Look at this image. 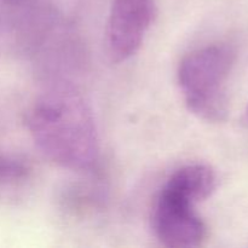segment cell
I'll list each match as a JSON object with an SVG mask.
<instances>
[{
	"label": "cell",
	"instance_id": "cell-1",
	"mask_svg": "<svg viewBox=\"0 0 248 248\" xmlns=\"http://www.w3.org/2000/svg\"><path fill=\"white\" fill-rule=\"evenodd\" d=\"M27 126L41 153L61 166L85 171L98 161L92 110L74 90L56 89L39 97L27 113Z\"/></svg>",
	"mask_w": 248,
	"mask_h": 248
},
{
	"label": "cell",
	"instance_id": "cell-2",
	"mask_svg": "<svg viewBox=\"0 0 248 248\" xmlns=\"http://www.w3.org/2000/svg\"><path fill=\"white\" fill-rule=\"evenodd\" d=\"M235 52L225 44L206 46L186 55L178 68V84L189 110L208 123L228 115L227 82Z\"/></svg>",
	"mask_w": 248,
	"mask_h": 248
},
{
	"label": "cell",
	"instance_id": "cell-3",
	"mask_svg": "<svg viewBox=\"0 0 248 248\" xmlns=\"http://www.w3.org/2000/svg\"><path fill=\"white\" fill-rule=\"evenodd\" d=\"M190 199L162 186L153 207L152 225L164 246L191 248L202 245L207 228Z\"/></svg>",
	"mask_w": 248,
	"mask_h": 248
},
{
	"label": "cell",
	"instance_id": "cell-4",
	"mask_svg": "<svg viewBox=\"0 0 248 248\" xmlns=\"http://www.w3.org/2000/svg\"><path fill=\"white\" fill-rule=\"evenodd\" d=\"M154 10V0H113L106 31L107 52L113 62H124L140 50Z\"/></svg>",
	"mask_w": 248,
	"mask_h": 248
},
{
	"label": "cell",
	"instance_id": "cell-5",
	"mask_svg": "<svg viewBox=\"0 0 248 248\" xmlns=\"http://www.w3.org/2000/svg\"><path fill=\"white\" fill-rule=\"evenodd\" d=\"M164 186L196 203L212 195L217 188V176L208 165H186L171 174Z\"/></svg>",
	"mask_w": 248,
	"mask_h": 248
},
{
	"label": "cell",
	"instance_id": "cell-6",
	"mask_svg": "<svg viewBox=\"0 0 248 248\" xmlns=\"http://www.w3.org/2000/svg\"><path fill=\"white\" fill-rule=\"evenodd\" d=\"M31 178L33 169L26 160L0 153V199H17L28 188Z\"/></svg>",
	"mask_w": 248,
	"mask_h": 248
},
{
	"label": "cell",
	"instance_id": "cell-7",
	"mask_svg": "<svg viewBox=\"0 0 248 248\" xmlns=\"http://www.w3.org/2000/svg\"><path fill=\"white\" fill-rule=\"evenodd\" d=\"M242 123H244L246 126H248V106H247L246 110H245L244 116H242Z\"/></svg>",
	"mask_w": 248,
	"mask_h": 248
}]
</instances>
